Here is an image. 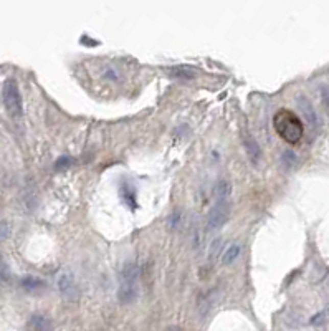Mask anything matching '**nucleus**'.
I'll list each match as a JSON object with an SVG mask.
<instances>
[{
  "label": "nucleus",
  "mask_w": 329,
  "mask_h": 331,
  "mask_svg": "<svg viewBox=\"0 0 329 331\" xmlns=\"http://www.w3.org/2000/svg\"><path fill=\"white\" fill-rule=\"evenodd\" d=\"M273 128L276 135L288 144H298L303 139V121L298 118L296 113L290 109H279L273 116Z\"/></svg>",
  "instance_id": "f257e3e1"
},
{
  "label": "nucleus",
  "mask_w": 329,
  "mask_h": 331,
  "mask_svg": "<svg viewBox=\"0 0 329 331\" xmlns=\"http://www.w3.org/2000/svg\"><path fill=\"white\" fill-rule=\"evenodd\" d=\"M137 280H139V267L134 262H129L123 267L120 275V290L118 298L121 303H132L137 297Z\"/></svg>",
  "instance_id": "f03ea898"
},
{
  "label": "nucleus",
  "mask_w": 329,
  "mask_h": 331,
  "mask_svg": "<svg viewBox=\"0 0 329 331\" xmlns=\"http://www.w3.org/2000/svg\"><path fill=\"white\" fill-rule=\"evenodd\" d=\"M2 101L7 113L12 118H22L24 116V100L20 95L18 84L13 78H7L2 86Z\"/></svg>",
  "instance_id": "7ed1b4c3"
},
{
  "label": "nucleus",
  "mask_w": 329,
  "mask_h": 331,
  "mask_svg": "<svg viewBox=\"0 0 329 331\" xmlns=\"http://www.w3.org/2000/svg\"><path fill=\"white\" fill-rule=\"evenodd\" d=\"M228 217H230V204L227 201H219L212 207V210H210V214H208L207 229L210 232H215V230L222 229L223 225L227 224Z\"/></svg>",
  "instance_id": "20e7f679"
},
{
  "label": "nucleus",
  "mask_w": 329,
  "mask_h": 331,
  "mask_svg": "<svg viewBox=\"0 0 329 331\" xmlns=\"http://www.w3.org/2000/svg\"><path fill=\"white\" fill-rule=\"evenodd\" d=\"M166 73L172 76V78H177V80H194L197 76V72L192 70L191 67H171V68H166Z\"/></svg>",
  "instance_id": "39448f33"
},
{
  "label": "nucleus",
  "mask_w": 329,
  "mask_h": 331,
  "mask_svg": "<svg viewBox=\"0 0 329 331\" xmlns=\"http://www.w3.org/2000/svg\"><path fill=\"white\" fill-rule=\"evenodd\" d=\"M29 326L32 331H53V323L45 315H33L29 321Z\"/></svg>",
  "instance_id": "423d86ee"
},
{
  "label": "nucleus",
  "mask_w": 329,
  "mask_h": 331,
  "mask_svg": "<svg viewBox=\"0 0 329 331\" xmlns=\"http://www.w3.org/2000/svg\"><path fill=\"white\" fill-rule=\"evenodd\" d=\"M240 252H242V249H240L239 244H230V245H227V249L223 250V253H222V262L225 263V265L233 263L235 260L239 258Z\"/></svg>",
  "instance_id": "0eeeda50"
},
{
  "label": "nucleus",
  "mask_w": 329,
  "mask_h": 331,
  "mask_svg": "<svg viewBox=\"0 0 329 331\" xmlns=\"http://www.w3.org/2000/svg\"><path fill=\"white\" fill-rule=\"evenodd\" d=\"M58 288H60V292L61 293H72L75 290V283H73V275L72 273H68V272H63L61 275L58 277Z\"/></svg>",
  "instance_id": "6e6552de"
},
{
  "label": "nucleus",
  "mask_w": 329,
  "mask_h": 331,
  "mask_svg": "<svg viewBox=\"0 0 329 331\" xmlns=\"http://www.w3.org/2000/svg\"><path fill=\"white\" fill-rule=\"evenodd\" d=\"M230 192H232V187H230V184L227 181H220L219 184H217L215 194H217V197H219L220 201H225L227 197L230 195Z\"/></svg>",
  "instance_id": "1a4fd4ad"
},
{
  "label": "nucleus",
  "mask_w": 329,
  "mask_h": 331,
  "mask_svg": "<svg viewBox=\"0 0 329 331\" xmlns=\"http://www.w3.org/2000/svg\"><path fill=\"white\" fill-rule=\"evenodd\" d=\"M22 285L27 288V290H37V288L43 286V281L38 280L37 277H32V275H27L24 280H22Z\"/></svg>",
  "instance_id": "9d476101"
},
{
  "label": "nucleus",
  "mask_w": 329,
  "mask_h": 331,
  "mask_svg": "<svg viewBox=\"0 0 329 331\" xmlns=\"http://www.w3.org/2000/svg\"><path fill=\"white\" fill-rule=\"evenodd\" d=\"M121 194H123V197H124V201H128V206H129V207H136V204H134V194L131 192L129 186L123 184V186H121Z\"/></svg>",
  "instance_id": "9b49d317"
},
{
  "label": "nucleus",
  "mask_w": 329,
  "mask_h": 331,
  "mask_svg": "<svg viewBox=\"0 0 329 331\" xmlns=\"http://www.w3.org/2000/svg\"><path fill=\"white\" fill-rule=\"evenodd\" d=\"M321 100H323V104L329 115V88L327 86H323L321 88Z\"/></svg>",
  "instance_id": "f8f14e48"
},
{
  "label": "nucleus",
  "mask_w": 329,
  "mask_h": 331,
  "mask_svg": "<svg viewBox=\"0 0 329 331\" xmlns=\"http://www.w3.org/2000/svg\"><path fill=\"white\" fill-rule=\"evenodd\" d=\"M69 164H72V159H69L68 156H61L58 161H57V164H55V169H57V171H60L61 167H68Z\"/></svg>",
  "instance_id": "ddd939ff"
},
{
  "label": "nucleus",
  "mask_w": 329,
  "mask_h": 331,
  "mask_svg": "<svg viewBox=\"0 0 329 331\" xmlns=\"http://www.w3.org/2000/svg\"><path fill=\"white\" fill-rule=\"evenodd\" d=\"M104 78H108V80H113V81H116L118 78H120V73H118L116 70H113V68H108L106 72H104Z\"/></svg>",
  "instance_id": "4468645a"
},
{
  "label": "nucleus",
  "mask_w": 329,
  "mask_h": 331,
  "mask_svg": "<svg viewBox=\"0 0 329 331\" xmlns=\"http://www.w3.org/2000/svg\"><path fill=\"white\" fill-rule=\"evenodd\" d=\"M324 320H326V312H323V313H319V315L314 316V318L311 320V323H313V325H323Z\"/></svg>",
  "instance_id": "2eb2a0df"
},
{
  "label": "nucleus",
  "mask_w": 329,
  "mask_h": 331,
  "mask_svg": "<svg viewBox=\"0 0 329 331\" xmlns=\"http://www.w3.org/2000/svg\"><path fill=\"white\" fill-rule=\"evenodd\" d=\"M166 331H180V328H176V326H174V328H167Z\"/></svg>",
  "instance_id": "dca6fc26"
}]
</instances>
